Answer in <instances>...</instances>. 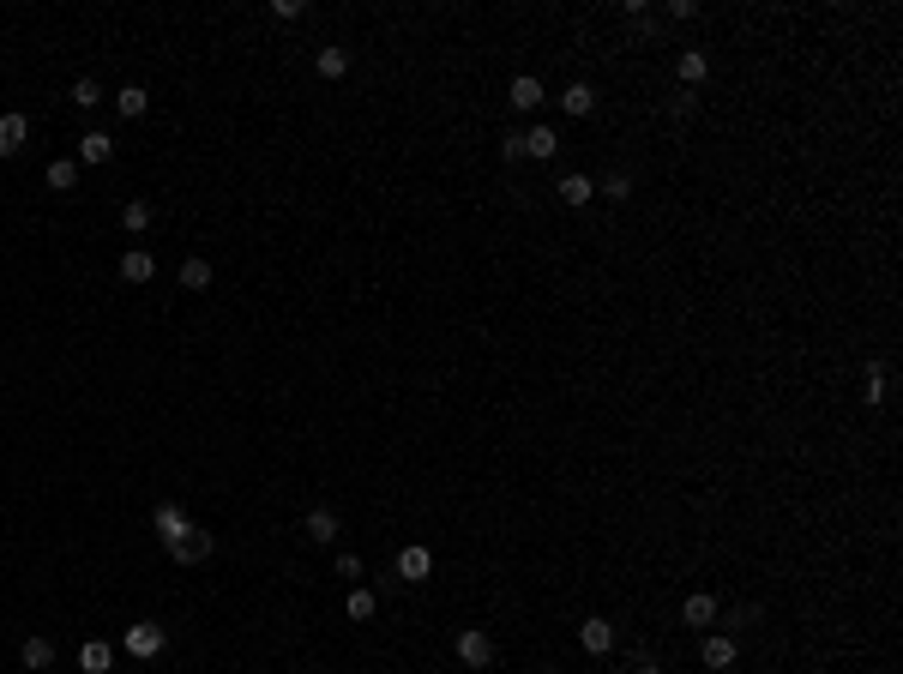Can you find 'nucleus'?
I'll return each instance as SVG.
<instances>
[{"mask_svg": "<svg viewBox=\"0 0 903 674\" xmlns=\"http://www.w3.org/2000/svg\"><path fill=\"white\" fill-rule=\"evenodd\" d=\"M121 650H127V657H139V662L163 657V650H169V626H157V620H139V626L121 632Z\"/></svg>", "mask_w": 903, "mask_h": 674, "instance_id": "1", "label": "nucleus"}, {"mask_svg": "<svg viewBox=\"0 0 903 674\" xmlns=\"http://www.w3.org/2000/svg\"><path fill=\"white\" fill-rule=\"evenodd\" d=\"M458 662L464 669H488V662H494V638H488L482 626H464L458 632Z\"/></svg>", "mask_w": 903, "mask_h": 674, "instance_id": "2", "label": "nucleus"}, {"mask_svg": "<svg viewBox=\"0 0 903 674\" xmlns=\"http://www.w3.org/2000/svg\"><path fill=\"white\" fill-rule=\"evenodd\" d=\"M151 530H157V542H163V548H169V542H181V536L193 530V518H187L181 506L169 500V506H157V512H151Z\"/></svg>", "mask_w": 903, "mask_h": 674, "instance_id": "3", "label": "nucleus"}, {"mask_svg": "<svg viewBox=\"0 0 903 674\" xmlns=\"http://www.w3.org/2000/svg\"><path fill=\"white\" fill-rule=\"evenodd\" d=\"M506 102H512L518 115H531V109H543V102H548V91H543V79H536V72H518L512 91H506Z\"/></svg>", "mask_w": 903, "mask_h": 674, "instance_id": "4", "label": "nucleus"}, {"mask_svg": "<svg viewBox=\"0 0 903 674\" xmlns=\"http://www.w3.org/2000/svg\"><path fill=\"white\" fill-rule=\"evenodd\" d=\"M699 657H704V669L729 674V669H735V657H741V645H735L729 632H711V638H704V650H699Z\"/></svg>", "mask_w": 903, "mask_h": 674, "instance_id": "5", "label": "nucleus"}, {"mask_svg": "<svg viewBox=\"0 0 903 674\" xmlns=\"http://www.w3.org/2000/svg\"><path fill=\"white\" fill-rule=\"evenodd\" d=\"M681 620H687V626H717L723 603H717V596H704V590H693L687 603H681Z\"/></svg>", "mask_w": 903, "mask_h": 674, "instance_id": "6", "label": "nucleus"}, {"mask_svg": "<svg viewBox=\"0 0 903 674\" xmlns=\"http://www.w3.org/2000/svg\"><path fill=\"white\" fill-rule=\"evenodd\" d=\"M211 548H217V542H211V530H187L181 542H169V554L181 560V566H199V560H211Z\"/></svg>", "mask_w": 903, "mask_h": 674, "instance_id": "7", "label": "nucleus"}, {"mask_svg": "<svg viewBox=\"0 0 903 674\" xmlns=\"http://www.w3.org/2000/svg\"><path fill=\"white\" fill-rule=\"evenodd\" d=\"M578 645H585L590 657H608V650H615V626H608L602 615H590L585 626H578Z\"/></svg>", "mask_w": 903, "mask_h": 674, "instance_id": "8", "label": "nucleus"}, {"mask_svg": "<svg viewBox=\"0 0 903 674\" xmlns=\"http://www.w3.org/2000/svg\"><path fill=\"white\" fill-rule=\"evenodd\" d=\"M301 536H307V542H338V512H331V506H314V512L301 518Z\"/></svg>", "mask_w": 903, "mask_h": 674, "instance_id": "9", "label": "nucleus"}, {"mask_svg": "<svg viewBox=\"0 0 903 674\" xmlns=\"http://www.w3.org/2000/svg\"><path fill=\"white\" fill-rule=\"evenodd\" d=\"M109 157H115V139H109L102 127L79 133V163H91V169H97V163H109Z\"/></svg>", "mask_w": 903, "mask_h": 674, "instance_id": "10", "label": "nucleus"}, {"mask_svg": "<svg viewBox=\"0 0 903 674\" xmlns=\"http://www.w3.org/2000/svg\"><path fill=\"white\" fill-rule=\"evenodd\" d=\"M428 572H434V548H403L398 554V578L403 584H422Z\"/></svg>", "mask_w": 903, "mask_h": 674, "instance_id": "11", "label": "nucleus"}, {"mask_svg": "<svg viewBox=\"0 0 903 674\" xmlns=\"http://www.w3.org/2000/svg\"><path fill=\"white\" fill-rule=\"evenodd\" d=\"M121 277H127V284H151V277H157V259L145 253V247H127V253H121Z\"/></svg>", "mask_w": 903, "mask_h": 674, "instance_id": "12", "label": "nucleus"}, {"mask_svg": "<svg viewBox=\"0 0 903 674\" xmlns=\"http://www.w3.org/2000/svg\"><path fill=\"white\" fill-rule=\"evenodd\" d=\"M560 109H566V115H573V121H585L590 109H597V91H590L585 79H573V85L560 91Z\"/></svg>", "mask_w": 903, "mask_h": 674, "instance_id": "13", "label": "nucleus"}, {"mask_svg": "<svg viewBox=\"0 0 903 674\" xmlns=\"http://www.w3.org/2000/svg\"><path fill=\"white\" fill-rule=\"evenodd\" d=\"M554 151H560V133H554V127H524V157L548 163Z\"/></svg>", "mask_w": 903, "mask_h": 674, "instance_id": "14", "label": "nucleus"}, {"mask_svg": "<svg viewBox=\"0 0 903 674\" xmlns=\"http://www.w3.org/2000/svg\"><path fill=\"white\" fill-rule=\"evenodd\" d=\"M109 662H115V645H102V638H85V645H79V669L85 674H109Z\"/></svg>", "mask_w": 903, "mask_h": 674, "instance_id": "15", "label": "nucleus"}, {"mask_svg": "<svg viewBox=\"0 0 903 674\" xmlns=\"http://www.w3.org/2000/svg\"><path fill=\"white\" fill-rule=\"evenodd\" d=\"M560 205H590L597 199V181H590V175H560Z\"/></svg>", "mask_w": 903, "mask_h": 674, "instance_id": "16", "label": "nucleus"}, {"mask_svg": "<svg viewBox=\"0 0 903 674\" xmlns=\"http://www.w3.org/2000/svg\"><path fill=\"white\" fill-rule=\"evenodd\" d=\"M25 139H30V121L18 115H0V151H6V157H13V151H25Z\"/></svg>", "mask_w": 903, "mask_h": 674, "instance_id": "17", "label": "nucleus"}, {"mask_svg": "<svg viewBox=\"0 0 903 674\" xmlns=\"http://www.w3.org/2000/svg\"><path fill=\"white\" fill-rule=\"evenodd\" d=\"M18 657H25V669H30V674L55 669V645H48V638H25V645H18Z\"/></svg>", "mask_w": 903, "mask_h": 674, "instance_id": "18", "label": "nucleus"}, {"mask_svg": "<svg viewBox=\"0 0 903 674\" xmlns=\"http://www.w3.org/2000/svg\"><path fill=\"white\" fill-rule=\"evenodd\" d=\"M145 102H151V97H145V85H121V91H115V115H121V121H139Z\"/></svg>", "mask_w": 903, "mask_h": 674, "instance_id": "19", "label": "nucleus"}, {"mask_svg": "<svg viewBox=\"0 0 903 674\" xmlns=\"http://www.w3.org/2000/svg\"><path fill=\"white\" fill-rule=\"evenodd\" d=\"M674 72H681V85H704V72H711V60H704L699 48H681V60H674Z\"/></svg>", "mask_w": 903, "mask_h": 674, "instance_id": "20", "label": "nucleus"}, {"mask_svg": "<svg viewBox=\"0 0 903 674\" xmlns=\"http://www.w3.org/2000/svg\"><path fill=\"white\" fill-rule=\"evenodd\" d=\"M151 217H157V211H151L145 199H127V205H121V230H127V235H145V230H151Z\"/></svg>", "mask_w": 903, "mask_h": 674, "instance_id": "21", "label": "nucleus"}, {"mask_svg": "<svg viewBox=\"0 0 903 674\" xmlns=\"http://www.w3.org/2000/svg\"><path fill=\"white\" fill-rule=\"evenodd\" d=\"M67 102H72V109H85V115H91V109H97V102H102V85H97V79H72Z\"/></svg>", "mask_w": 903, "mask_h": 674, "instance_id": "22", "label": "nucleus"}, {"mask_svg": "<svg viewBox=\"0 0 903 674\" xmlns=\"http://www.w3.org/2000/svg\"><path fill=\"white\" fill-rule=\"evenodd\" d=\"M181 289H193V295L211 289V259H187V265H181Z\"/></svg>", "mask_w": 903, "mask_h": 674, "instance_id": "23", "label": "nucleus"}, {"mask_svg": "<svg viewBox=\"0 0 903 674\" xmlns=\"http://www.w3.org/2000/svg\"><path fill=\"white\" fill-rule=\"evenodd\" d=\"M314 67H319V79H344L349 72V48H319Z\"/></svg>", "mask_w": 903, "mask_h": 674, "instance_id": "24", "label": "nucleus"}, {"mask_svg": "<svg viewBox=\"0 0 903 674\" xmlns=\"http://www.w3.org/2000/svg\"><path fill=\"white\" fill-rule=\"evenodd\" d=\"M48 187H55V193H72V187H79V163L55 157V163H48Z\"/></svg>", "mask_w": 903, "mask_h": 674, "instance_id": "25", "label": "nucleus"}, {"mask_svg": "<svg viewBox=\"0 0 903 674\" xmlns=\"http://www.w3.org/2000/svg\"><path fill=\"white\" fill-rule=\"evenodd\" d=\"M861 398H867V403H879V398H886V368H879V361H874L867 373H861Z\"/></svg>", "mask_w": 903, "mask_h": 674, "instance_id": "26", "label": "nucleus"}, {"mask_svg": "<svg viewBox=\"0 0 903 674\" xmlns=\"http://www.w3.org/2000/svg\"><path fill=\"white\" fill-rule=\"evenodd\" d=\"M373 590H349V620H373Z\"/></svg>", "mask_w": 903, "mask_h": 674, "instance_id": "27", "label": "nucleus"}, {"mask_svg": "<svg viewBox=\"0 0 903 674\" xmlns=\"http://www.w3.org/2000/svg\"><path fill=\"white\" fill-rule=\"evenodd\" d=\"M500 157H506V163H524V127H518V133H506V139H500Z\"/></svg>", "mask_w": 903, "mask_h": 674, "instance_id": "28", "label": "nucleus"}, {"mask_svg": "<svg viewBox=\"0 0 903 674\" xmlns=\"http://www.w3.org/2000/svg\"><path fill=\"white\" fill-rule=\"evenodd\" d=\"M597 193H608V199H627V193H632V181H627V175H608V181H602Z\"/></svg>", "mask_w": 903, "mask_h": 674, "instance_id": "29", "label": "nucleus"}, {"mask_svg": "<svg viewBox=\"0 0 903 674\" xmlns=\"http://www.w3.org/2000/svg\"><path fill=\"white\" fill-rule=\"evenodd\" d=\"M301 13H307L301 0H272V18H284V25H289V18H301Z\"/></svg>", "mask_w": 903, "mask_h": 674, "instance_id": "30", "label": "nucleus"}, {"mask_svg": "<svg viewBox=\"0 0 903 674\" xmlns=\"http://www.w3.org/2000/svg\"><path fill=\"white\" fill-rule=\"evenodd\" d=\"M338 578H361V560L356 554H338Z\"/></svg>", "mask_w": 903, "mask_h": 674, "instance_id": "31", "label": "nucleus"}, {"mask_svg": "<svg viewBox=\"0 0 903 674\" xmlns=\"http://www.w3.org/2000/svg\"><path fill=\"white\" fill-rule=\"evenodd\" d=\"M632 674H662V669H657V657H645V650H639V657H632Z\"/></svg>", "mask_w": 903, "mask_h": 674, "instance_id": "32", "label": "nucleus"}, {"mask_svg": "<svg viewBox=\"0 0 903 674\" xmlns=\"http://www.w3.org/2000/svg\"><path fill=\"white\" fill-rule=\"evenodd\" d=\"M543 674H560V669H543Z\"/></svg>", "mask_w": 903, "mask_h": 674, "instance_id": "33", "label": "nucleus"}]
</instances>
